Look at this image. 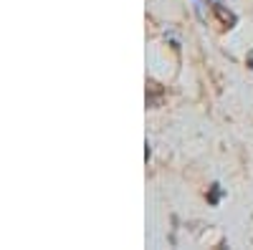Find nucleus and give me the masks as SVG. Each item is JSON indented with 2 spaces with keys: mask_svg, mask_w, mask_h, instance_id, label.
I'll return each mask as SVG.
<instances>
[{
  "mask_svg": "<svg viewBox=\"0 0 253 250\" xmlns=\"http://www.w3.org/2000/svg\"><path fill=\"white\" fill-rule=\"evenodd\" d=\"M213 13L223 20V26H228V28H233V26H236V20H238L230 10H225V5H220V3H215V5H213Z\"/></svg>",
  "mask_w": 253,
  "mask_h": 250,
  "instance_id": "obj_1",
  "label": "nucleus"
},
{
  "mask_svg": "<svg viewBox=\"0 0 253 250\" xmlns=\"http://www.w3.org/2000/svg\"><path fill=\"white\" fill-rule=\"evenodd\" d=\"M208 202H210V205H218V202H220V184H218V182L210 187V197H208Z\"/></svg>",
  "mask_w": 253,
  "mask_h": 250,
  "instance_id": "obj_2",
  "label": "nucleus"
},
{
  "mask_svg": "<svg viewBox=\"0 0 253 250\" xmlns=\"http://www.w3.org/2000/svg\"><path fill=\"white\" fill-rule=\"evenodd\" d=\"M248 66L253 69V53H251V58H248Z\"/></svg>",
  "mask_w": 253,
  "mask_h": 250,
  "instance_id": "obj_3",
  "label": "nucleus"
}]
</instances>
